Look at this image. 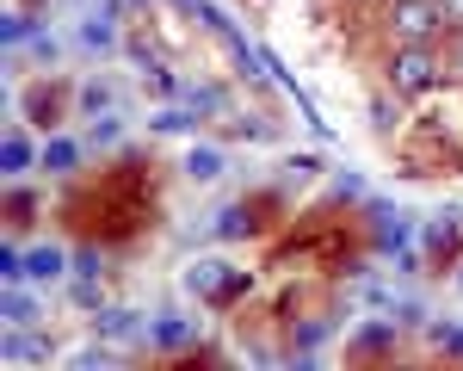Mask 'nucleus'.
<instances>
[{"label": "nucleus", "mask_w": 463, "mask_h": 371, "mask_svg": "<svg viewBox=\"0 0 463 371\" xmlns=\"http://www.w3.org/2000/svg\"><path fill=\"white\" fill-rule=\"evenodd\" d=\"M118 137H124V118H118V111H99V118L87 124V148H111Z\"/></svg>", "instance_id": "obj_22"}, {"label": "nucleus", "mask_w": 463, "mask_h": 371, "mask_svg": "<svg viewBox=\"0 0 463 371\" xmlns=\"http://www.w3.org/2000/svg\"><path fill=\"white\" fill-rule=\"evenodd\" d=\"M451 279H458V291H463V260H458V266H451Z\"/></svg>", "instance_id": "obj_31"}, {"label": "nucleus", "mask_w": 463, "mask_h": 371, "mask_svg": "<svg viewBox=\"0 0 463 371\" xmlns=\"http://www.w3.org/2000/svg\"><path fill=\"white\" fill-rule=\"evenodd\" d=\"M80 161H87V143H74V137H50V148H43L37 167H43V174H74Z\"/></svg>", "instance_id": "obj_12"}, {"label": "nucleus", "mask_w": 463, "mask_h": 371, "mask_svg": "<svg viewBox=\"0 0 463 371\" xmlns=\"http://www.w3.org/2000/svg\"><path fill=\"white\" fill-rule=\"evenodd\" d=\"M427 260H432V272H451L463 260V223L458 217H439V223H427Z\"/></svg>", "instance_id": "obj_8"}, {"label": "nucleus", "mask_w": 463, "mask_h": 371, "mask_svg": "<svg viewBox=\"0 0 463 371\" xmlns=\"http://www.w3.org/2000/svg\"><path fill=\"white\" fill-rule=\"evenodd\" d=\"M143 6H148V0H143Z\"/></svg>", "instance_id": "obj_32"}, {"label": "nucleus", "mask_w": 463, "mask_h": 371, "mask_svg": "<svg viewBox=\"0 0 463 371\" xmlns=\"http://www.w3.org/2000/svg\"><path fill=\"white\" fill-rule=\"evenodd\" d=\"M32 359H50V340L32 328H6V366H32Z\"/></svg>", "instance_id": "obj_13"}, {"label": "nucleus", "mask_w": 463, "mask_h": 371, "mask_svg": "<svg viewBox=\"0 0 463 371\" xmlns=\"http://www.w3.org/2000/svg\"><path fill=\"white\" fill-rule=\"evenodd\" d=\"M32 217H37V192H25V186L13 180V192H6V229L19 235V229H25Z\"/></svg>", "instance_id": "obj_19"}, {"label": "nucleus", "mask_w": 463, "mask_h": 371, "mask_svg": "<svg viewBox=\"0 0 463 371\" xmlns=\"http://www.w3.org/2000/svg\"><path fill=\"white\" fill-rule=\"evenodd\" d=\"M395 353H402V322H390V316L358 322L353 347H346V359H353V366H364V359H395Z\"/></svg>", "instance_id": "obj_7"}, {"label": "nucleus", "mask_w": 463, "mask_h": 371, "mask_svg": "<svg viewBox=\"0 0 463 371\" xmlns=\"http://www.w3.org/2000/svg\"><path fill=\"white\" fill-rule=\"evenodd\" d=\"M383 81H390L395 100H427L432 87L445 81V56L439 43H395L383 56Z\"/></svg>", "instance_id": "obj_1"}, {"label": "nucleus", "mask_w": 463, "mask_h": 371, "mask_svg": "<svg viewBox=\"0 0 463 371\" xmlns=\"http://www.w3.org/2000/svg\"><path fill=\"white\" fill-rule=\"evenodd\" d=\"M185 106H198L211 118V111H229V93H222V87H185Z\"/></svg>", "instance_id": "obj_26"}, {"label": "nucleus", "mask_w": 463, "mask_h": 371, "mask_svg": "<svg viewBox=\"0 0 463 371\" xmlns=\"http://www.w3.org/2000/svg\"><path fill=\"white\" fill-rule=\"evenodd\" d=\"M334 198H346V205L364 198V180H358V174H340V180H334Z\"/></svg>", "instance_id": "obj_29"}, {"label": "nucleus", "mask_w": 463, "mask_h": 371, "mask_svg": "<svg viewBox=\"0 0 463 371\" xmlns=\"http://www.w3.org/2000/svg\"><path fill=\"white\" fill-rule=\"evenodd\" d=\"M279 217V205L272 198H235V205H222L211 217V235L216 242H248V235H266Z\"/></svg>", "instance_id": "obj_4"}, {"label": "nucleus", "mask_w": 463, "mask_h": 371, "mask_svg": "<svg viewBox=\"0 0 463 371\" xmlns=\"http://www.w3.org/2000/svg\"><path fill=\"white\" fill-rule=\"evenodd\" d=\"M229 137H241V143H272V137H279V124H272V118H260V111H248V118H235V124H229Z\"/></svg>", "instance_id": "obj_20"}, {"label": "nucleus", "mask_w": 463, "mask_h": 371, "mask_svg": "<svg viewBox=\"0 0 463 371\" xmlns=\"http://www.w3.org/2000/svg\"><path fill=\"white\" fill-rule=\"evenodd\" d=\"M222 167H229V155H222V148H185V180L211 186V180H222Z\"/></svg>", "instance_id": "obj_16"}, {"label": "nucleus", "mask_w": 463, "mask_h": 371, "mask_svg": "<svg viewBox=\"0 0 463 371\" xmlns=\"http://www.w3.org/2000/svg\"><path fill=\"white\" fill-rule=\"evenodd\" d=\"M69 266H74V260L62 254L56 242H32V248H25V279H32V285H56Z\"/></svg>", "instance_id": "obj_9"}, {"label": "nucleus", "mask_w": 463, "mask_h": 371, "mask_svg": "<svg viewBox=\"0 0 463 371\" xmlns=\"http://www.w3.org/2000/svg\"><path fill=\"white\" fill-rule=\"evenodd\" d=\"M62 100H74L62 81H43V87H32V100H25V106H32V124H37V130H62Z\"/></svg>", "instance_id": "obj_10"}, {"label": "nucleus", "mask_w": 463, "mask_h": 371, "mask_svg": "<svg viewBox=\"0 0 463 371\" xmlns=\"http://www.w3.org/2000/svg\"><path fill=\"white\" fill-rule=\"evenodd\" d=\"M383 32H390L395 43H439V37L451 32L445 0H390V6H383Z\"/></svg>", "instance_id": "obj_3"}, {"label": "nucleus", "mask_w": 463, "mask_h": 371, "mask_svg": "<svg viewBox=\"0 0 463 371\" xmlns=\"http://www.w3.org/2000/svg\"><path fill=\"white\" fill-rule=\"evenodd\" d=\"M185 291L198 297L211 316H229V309L253 291V272L235 266V260H192V266H185Z\"/></svg>", "instance_id": "obj_2"}, {"label": "nucleus", "mask_w": 463, "mask_h": 371, "mask_svg": "<svg viewBox=\"0 0 463 371\" xmlns=\"http://www.w3.org/2000/svg\"><path fill=\"white\" fill-rule=\"evenodd\" d=\"M427 353L432 359H463V322H427Z\"/></svg>", "instance_id": "obj_14"}, {"label": "nucleus", "mask_w": 463, "mask_h": 371, "mask_svg": "<svg viewBox=\"0 0 463 371\" xmlns=\"http://www.w3.org/2000/svg\"><path fill=\"white\" fill-rule=\"evenodd\" d=\"M74 106L87 111V118H99V111H111V93L99 81H87V87H74Z\"/></svg>", "instance_id": "obj_25"}, {"label": "nucleus", "mask_w": 463, "mask_h": 371, "mask_svg": "<svg viewBox=\"0 0 463 371\" xmlns=\"http://www.w3.org/2000/svg\"><path fill=\"white\" fill-rule=\"evenodd\" d=\"M0 167H6V180H19V174L32 167V137H25L19 124L6 130V148H0Z\"/></svg>", "instance_id": "obj_18"}, {"label": "nucleus", "mask_w": 463, "mask_h": 371, "mask_svg": "<svg viewBox=\"0 0 463 371\" xmlns=\"http://www.w3.org/2000/svg\"><path fill=\"white\" fill-rule=\"evenodd\" d=\"M445 19H451V25H463V0H445Z\"/></svg>", "instance_id": "obj_30"}, {"label": "nucleus", "mask_w": 463, "mask_h": 371, "mask_svg": "<svg viewBox=\"0 0 463 371\" xmlns=\"http://www.w3.org/2000/svg\"><path fill=\"white\" fill-rule=\"evenodd\" d=\"M198 124H204V111H198V106H161L155 118H148L155 137H192Z\"/></svg>", "instance_id": "obj_11"}, {"label": "nucleus", "mask_w": 463, "mask_h": 371, "mask_svg": "<svg viewBox=\"0 0 463 371\" xmlns=\"http://www.w3.org/2000/svg\"><path fill=\"white\" fill-rule=\"evenodd\" d=\"M439 56H445V81H463V25L439 37Z\"/></svg>", "instance_id": "obj_23"}, {"label": "nucleus", "mask_w": 463, "mask_h": 371, "mask_svg": "<svg viewBox=\"0 0 463 371\" xmlns=\"http://www.w3.org/2000/svg\"><path fill=\"white\" fill-rule=\"evenodd\" d=\"M43 316H37V297L25 285H6V328H37Z\"/></svg>", "instance_id": "obj_17"}, {"label": "nucleus", "mask_w": 463, "mask_h": 371, "mask_svg": "<svg viewBox=\"0 0 463 371\" xmlns=\"http://www.w3.org/2000/svg\"><path fill=\"white\" fill-rule=\"evenodd\" d=\"M371 130H377V137H395V130H402V118H395V100H383V93L371 100Z\"/></svg>", "instance_id": "obj_27"}, {"label": "nucleus", "mask_w": 463, "mask_h": 371, "mask_svg": "<svg viewBox=\"0 0 463 371\" xmlns=\"http://www.w3.org/2000/svg\"><path fill=\"white\" fill-rule=\"evenodd\" d=\"M25 37H32V19H25V13H6V43H13V50H19V43H25Z\"/></svg>", "instance_id": "obj_28"}, {"label": "nucleus", "mask_w": 463, "mask_h": 371, "mask_svg": "<svg viewBox=\"0 0 463 371\" xmlns=\"http://www.w3.org/2000/svg\"><path fill=\"white\" fill-rule=\"evenodd\" d=\"M74 279H106V242H80L74 248Z\"/></svg>", "instance_id": "obj_21"}, {"label": "nucleus", "mask_w": 463, "mask_h": 371, "mask_svg": "<svg viewBox=\"0 0 463 371\" xmlns=\"http://www.w3.org/2000/svg\"><path fill=\"white\" fill-rule=\"evenodd\" d=\"M87 328H93V340H106V347H130V353L148 347V322L137 309H124V303H99Z\"/></svg>", "instance_id": "obj_5"}, {"label": "nucleus", "mask_w": 463, "mask_h": 371, "mask_svg": "<svg viewBox=\"0 0 463 371\" xmlns=\"http://www.w3.org/2000/svg\"><path fill=\"white\" fill-rule=\"evenodd\" d=\"M327 334H334V316H303V322L290 328V353H297V359H309Z\"/></svg>", "instance_id": "obj_15"}, {"label": "nucleus", "mask_w": 463, "mask_h": 371, "mask_svg": "<svg viewBox=\"0 0 463 371\" xmlns=\"http://www.w3.org/2000/svg\"><path fill=\"white\" fill-rule=\"evenodd\" d=\"M0 279H6V285H32V279H25V248H19V242L0 248Z\"/></svg>", "instance_id": "obj_24"}, {"label": "nucleus", "mask_w": 463, "mask_h": 371, "mask_svg": "<svg viewBox=\"0 0 463 371\" xmlns=\"http://www.w3.org/2000/svg\"><path fill=\"white\" fill-rule=\"evenodd\" d=\"M148 347L167 353V359H185V353L198 347V322H192L185 309H161V316L148 322Z\"/></svg>", "instance_id": "obj_6"}]
</instances>
